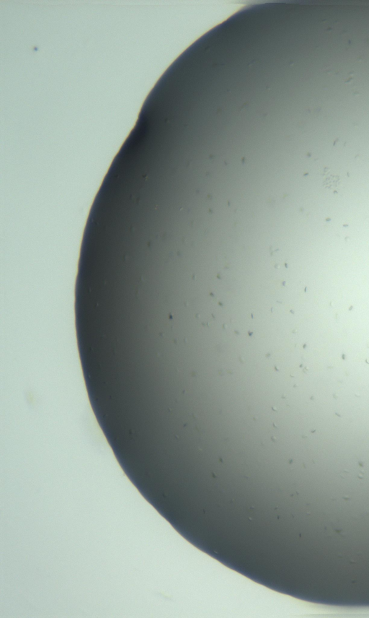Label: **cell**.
I'll use <instances>...</instances> for the list:
<instances>
[{
  "label": "cell",
  "mask_w": 369,
  "mask_h": 618,
  "mask_svg": "<svg viewBox=\"0 0 369 618\" xmlns=\"http://www.w3.org/2000/svg\"><path fill=\"white\" fill-rule=\"evenodd\" d=\"M323 186L337 194L341 187V179L340 176L332 174L328 168H324L323 173Z\"/></svg>",
  "instance_id": "1"
}]
</instances>
